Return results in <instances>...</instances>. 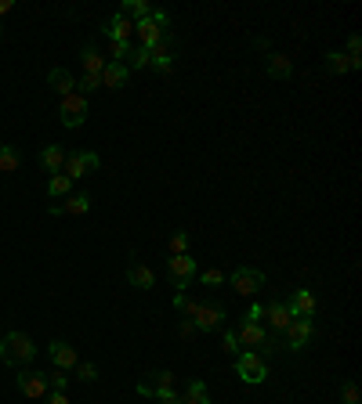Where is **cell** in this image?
<instances>
[{"label":"cell","mask_w":362,"mask_h":404,"mask_svg":"<svg viewBox=\"0 0 362 404\" xmlns=\"http://www.w3.org/2000/svg\"><path fill=\"white\" fill-rule=\"evenodd\" d=\"M196 336V325H192V318H185L181 321V339H192Z\"/></svg>","instance_id":"60d3db41"},{"label":"cell","mask_w":362,"mask_h":404,"mask_svg":"<svg viewBox=\"0 0 362 404\" xmlns=\"http://www.w3.org/2000/svg\"><path fill=\"white\" fill-rule=\"evenodd\" d=\"M188 242H192V235L188 231H174L167 238V249H170V256H181V253H188Z\"/></svg>","instance_id":"f546056e"},{"label":"cell","mask_w":362,"mask_h":404,"mask_svg":"<svg viewBox=\"0 0 362 404\" xmlns=\"http://www.w3.org/2000/svg\"><path fill=\"white\" fill-rule=\"evenodd\" d=\"M47 354H51V361H55L58 372H69V368H76V361H80V358H76V350L66 343V339H55V343L47 347Z\"/></svg>","instance_id":"2e32d148"},{"label":"cell","mask_w":362,"mask_h":404,"mask_svg":"<svg viewBox=\"0 0 362 404\" xmlns=\"http://www.w3.org/2000/svg\"><path fill=\"white\" fill-rule=\"evenodd\" d=\"M290 311H293V318H311L316 314V296H311V289H293V296H290Z\"/></svg>","instance_id":"e0dca14e"},{"label":"cell","mask_w":362,"mask_h":404,"mask_svg":"<svg viewBox=\"0 0 362 404\" xmlns=\"http://www.w3.org/2000/svg\"><path fill=\"white\" fill-rule=\"evenodd\" d=\"M33 358H37V347L26 332H8L4 339H0V361H4L8 368L22 372L26 365H33Z\"/></svg>","instance_id":"6da1fadb"},{"label":"cell","mask_w":362,"mask_h":404,"mask_svg":"<svg viewBox=\"0 0 362 404\" xmlns=\"http://www.w3.org/2000/svg\"><path fill=\"white\" fill-rule=\"evenodd\" d=\"M47 87H51L58 98H69V94L76 90V76L69 69H51L47 73Z\"/></svg>","instance_id":"ac0fdd59"},{"label":"cell","mask_w":362,"mask_h":404,"mask_svg":"<svg viewBox=\"0 0 362 404\" xmlns=\"http://www.w3.org/2000/svg\"><path fill=\"white\" fill-rule=\"evenodd\" d=\"M311 318H293L290 325H287V347L290 350H305L308 347V339H311Z\"/></svg>","instance_id":"4fadbf2b"},{"label":"cell","mask_w":362,"mask_h":404,"mask_svg":"<svg viewBox=\"0 0 362 404\" xmlns=\"http://www.w3.org/2000/svg\"><path fill=\"white\" fill-rule=\"evenodd\" d=\"M120 15H123V19H131V22H141V19H149V15H152V4H149V0H123Z\"/></svg>","instance_id":"d4e9b609"},{"label":"cell","mask_w":362,"mask_h":404,"mask_svg":"<svg viewBox=\"0 0 362 404\" xmlns=\"http://www.w3.org/2000/svg\"><path fill=\"white\" fill-rule=\"evenodd\" d=\"M76 376H80V383H94L98 379V368H94L91 361H76Z\"/></svg>","instance_id":"d590c367"},{"label":"cell","mask_w":362,"mask_h":404,"mask_svg":"<svg viewBox=\"0 0 362 404\" xmlns=\"http://www.w3.org/2000/svg\"><path fill=\"white\" fill-rule=\"evenodd\" d=\"M58 116H62V123H66L69 131H73V126H80V123L87 119V98L73 90L69 98H62V105H58Z\"/></svg>","instance_id":"ba28073f"},{"label":"cell","mask_w":362,"mask_h":404,"mask_svg":"<svg viewBox=\"0 0 362 404\" xmlns=\"http://www.w3.org/2000/svg\"><path fill=\"white\" fill-rule=\"evenodd\" d=\"M47 404H69V397H66V394H62V390H55L51 397H47Z\"/></svg>","instance_id":"7bdbcfd3"},{"label":"cell","mask_w":362,"mask_h":404,"mask_svg":"<svg viewBox=\"0 0 362 404\" xmlns=\"http://www.w3.org/2000/svg\"><path fill=\"white\" fill-rule=\"evenodd\" d=\"M225 350H228V354H239V343H235V332H225Z\"/></svg>","instance_id":"b9f144b4"},{"label":"cell","mask_w":362,"mask_h":404,"mask_svg":"<svg viewBox=\"0 0 362 404\" xmlns=\"http://www.w3.org/2000/svg\"><path fill=\"white\" fill-rule=\"evenodd\" d=\"M69 188H73V181L66 173H51V181H47V199H66Z\"/></svg>","instance_id":"4316f807"},{"label":"cell","mask_w":362,"mask_h":404,"mask_svg":"<svg viewBox=\"0 0 362 404\" xmlns=\"http://www.w3.org/2000/svg\"><path fill=\"white\" fill-rule=\"evenodd\" d=\"M19 394L22 397H47V372H33V368H22L19 372Z\"/></svg>","instance_id":"30bf717a"},{"label":"cell","mask_w":362,"mask_h":404,"mask_svg":"<svg viewBox=\"0 0 362 404\" xmlns=\"http://www.w3.org/2000/svg\"><path fill=\"white\" fill-rule=\"evenodd\" d=\"M149 66L160 69V73H170V69H174V51H170V44L149 47Z\"/></svg>","instance_id":"7402d4cb"},{"label":"cell","mask_w":362,"mask_h":404,"mask_svg":"<svg viewBox=\"0 0 362 404\" xmlns=\"http://www.w3.org/2000/svg\"><path fill=\"white\" fill-rule=\"evenodd\" d=\"M235 376H239L243 383H250V386H261L264 379H269V361L254 350H239L235 354Z\"/></svg>","instance_id":"7a4b0ae2"},{"label":"cell","mask_w":362,"mask_h":404,"mask_svg":"<svg viewBox=\"0 0 362 404\" xmlns=\"http://www.w3.org/2000/svg\"><path fill=\"white\" fill-rule=\"evenodd\" d=\"M199 282H203V285H225V274L210 267V271H203V274H199Z\"/></svg>","instance_id":"74e56055"},{"label":"cell","mask_w":362,"mask_h":404,"mask_svg":"<svg viewBox=\"0 0 362 404\" xmlns=\"http://www.w3.org/2000/svg\"><path fill=\"white\" fill-rule=\"evenodd\" d=\"M232 332H235V343H239V347H250V350H257L261 339L269 336V329L257 325V321H239V325H235Z\"/></svg>","instance_id":"7c38bea8"},{"label":"cell","mask_w":362,"mask_h":404,"mask_svg":"<svg viewBox=\"0 0 362 404\" xmlns=\"http://www.w3.org/2000/svg\"><path fill=\"white\" fill-rule=\"evenodd\" d=\"M326 73H334V76L352 73V58L344 55V51H329V55H326Z\"/></svg>","instance_id":"83f0119b"},{"label":"cell","mask_w":362,"mask_h":404,"mask_svg":"<svg viewBox=\"0 0 362 404\" xmlns=\"http://www.w3.org/2000/svg\"><path fill=\"white\" fill-rule=\"evenodd\" d=\"M123 66H127V73H131V69H149V51H145V47H134L131 58L123 61Z\"/></svg>","instance_id":"4dcf8cb0"},{"label":"cell","mask_w":362,"mask_h":404,"mask_svg":"<svg viewBox=\"0 0 362 404\" xmlns=\"http://www.w3.org/2000/svg\"><path fill=\"white\" fill-rule=\"evenodd\" d=\"M98 166H102V159L94 155V152H73L66 159V166H62V173H66L69 181H80V177H91Z\"/></svg>","instance_id":"52a82bcc"},{"label":"cell","mask_w":362,"mask_h":404,"mask_svg":"<svg viewBox=\"0 0 362 404\" xmlns=\"http://www.w3.org/2000/svg\"><path fill=\"white\" fill-rule=\"evenodd\" d=\"M275 350H279V332H269V336L261 339V347H257L254 354H261V358H272Z\"/></svg>","instance_id":"d6a6232c"},{"label":"cell","mask_w":362,"mask_h":404,"mask_svg":"<svg viewBox=\"0 0 362 404\" xmlns=\"http://www.w3.org/2000/svg\"><path fill=\"white\" fill-rule=\"evenodd\" d=\"M98 87H102V76H80L76 79V94H84V98L91 90H98Z\"/></svg>","instance_id":"e575fe53"},{"label":"cell","mask_w":362,"mask_h":404,"mask_svg":"<svg viewBox=\"0 0 362 404\" xmlns=\"http://www.w3.org/2000/svg\"><path fill=\"white\" fill-rule=\"evenodd\" d=\"M66 383H69L66 372H47V386H51V390H62V394H66Z\"/></svg>","instance_id":"8d00e7d4"},{"label":"cell","mask_w":362,"mask_h":404,"mask_svg":"<svg viewBox=\"0 0 362 404\" xmlns=\"http://www.w3.org/2000/svg\"><path fill=\"white\" fill-rule=\"evenodd\" d=\"M80 66H84V76H102V69L109 66V58H105L94 44H87L84 55H80Z\"/></svg>","instance_id":"ffe728a7"},{"label":"cell","mask_w":362,"mask_h":404,"mask_svg":"<svg viewBox=\"0 0 362 404\" xmlns=\"http://www.w3.org/2000/svg\"><path fill=\"white\" fill-rule=\"evenodd\" d=\"M11 8H15V4H11V0H0V15H8Z\"/></svg>","instance_id":"f6af8a7d"},{"label":"cell","mask_w":362,"mask_h":404,"mask_svg":"<svg viewBox=\"0 0 362 404\" xmlns=\"http://www.w3.org/2000/svg\"><path fill=\"white\" fill-rule=\"evenodd\" d=\"M174 307H178V311H181V314H192V307H196V300H188L185 293H178V296H174Z\"/></svg>","instance_id":"ab89813d"},{"label":"cell","mask_w":362,"mask_h":404,"mask_svg":"<svg viewBox=\"0 0 362 404\" xmlns=\"http://www.w3.org/2000/svg\"><path fill=\"white\" fill-rule=\"evenodd\" d=\"M127 282H131L134 289H152V285H156V274H152L149 264H141L138 256H134L131 267H127Z\"/></svg>","instance_id":"d6986e66"},{"label":"cell","mask_w":362,"mask_h":404,"mask_svg":"<svg viewBox=\"0 0 362 404\" xmlns=\"http://www.w3.org/2000/svg\"><path fill=\"white\" fill-rule=\"evenodd\" d=\"M127 66H120V61H109V66L102 69V87H109V90H120L123 84H127Z\"/></svg>","instance_id":"603a6c76"},{"label":"cell","mask_w":362,"mask_h":404,"mask_svg":"<svg viewBox=\"0 0 362 404\" xmlns=\"http://www.w3.org/2000/svg\"><path fill=\"white\" fill-rule=\"evenodd\" d=\"M341 404H359V383L355 379H344V386H341Z\"/></svg>","instance_id":"836d02e7"},{"label":"cell","mask_w":362,"mask_h":404,"mask_svg":"<svg viewBox=\"0 0 362 404\" xmlns=\"http://www.w3.org/2000/svg\"><path fill=\"white\" fill-rule=\"evenodd\" d=\"M192 325H196V332H217L225 325V303H217V300H207V303H199L196 300V307H192Z\"/></svg>","instance_id":"3957f363"},{"label":"cell","mask_w":362,"mask_h":404,"mask_svg":"<svg viewBox=\"0 0 362 404\" xmlns=\"http://www.w3.org/2000/svg\"><path fill=\"white\" fill-rule=\"evenodd\" d=\"M167 37H170V29H163V26H156L152 19H141V22H134V40H138V47H156V44H167Z\"/></svg>","instance_id":"9c48e42d"},{"label":"cell","mask_w":362,"mask_h":404,"mask_svg":"<svg viewBox=\"0 0 362 404\" xmlns=\"http://www.w3.org/2000/svg\"><path fill=\"white\" fill-rule=\"evenodd\" d=\"M66 159H69V152L62 148V144H47V148L40 152V166H44L47 173H62V166H66Z\"/></svg>","instance_id":"44dd1931"},{"label":"cell","mask_w":362,"mask_h":404,"mask_svg":"<svg viewBox=\"0 0 362 404\" xmlns=\"http://www.w3.org/2000/svg\"><path fill=\"white\" fill-rule=\"evenodd\" d=\"M228 285H232L239 296H257L261 289H264V274L254 271V267H235V271L228 274Z\"/></svg>","instance_id":"5b68a950"},{"label":"cell","mask_w":362,"mask_h":404,"mask_svg":"<svg viewBox=\"0 0 362 404\" xmlns=\"http://www.w3.org/2000/svg\"><path fill=\"white\" fill-rule=\"evenodd\" d=\"M261 318H264V303L254 300V303H250V311L243 314V321H257V325H261Z\"/></svg>","instance_id":"f35d334b"},{"label":"cell","mask_w":362,"mask_h":404,"mask_svg":"<svg viewBox=\"0 0 362 404\" xmlns=\"http://www.w3.org/2000/svg\"><path fill=\"white\" fill-rule=\"evenodd\" d=\"M22 163V155L19 148H11V144H0V173H15Z\"/></svg>","instance_id":"f1b7e54d"},{"label":"cell","mask_w":362,"mask_h":404,"mask_svg":"<svg viewBox=\"0 0 362 404\" xmlns=\"http://www.w3.org/2000/svg\"><path fill=\"white\" fill-rule=\"evenodd\" d=\"M91 209V195H66L62 202H51V217H62V213H69V217H80V213H87Z\"/></svg>","instance_id":"9a60e30c"},{"label":"cell","mask_w":362,"mask_h":404,"mask_svg":"<svg viewBox=\"0 0 362 404\" xmlns=\"http://www.w3.org/2000/svg\"><path fill=\"white\" fill-rule=\"evenodd\" d=\"M181 404H210L207 383H199V379L188 383V386H185V394H181Z\"/></svg>","instance_id":"484cf974"},{"label":"cell","mask_w":362,"mask_h":404,"mask_svg":"<svg viewBox=\"0 0 362 404\" xmlns=\"http://www.w3.org/2000/svg\"><path fill=\"white\" fill-rule=\"evenodd\" d=\"M131 51H134V44H109V61H127L131 58Z\"/></svg>","instance_id":"1f68e13d"},{"label":"cell","mask_w":362,"mask_h":404,"mask_svg":"<svg viewBox=\"0 0 362 404\" xmlns=\"http://www.w3.org/2000/svg\"><path fill=\"white\" fill-rule=\"evenodd\" d=\"M264 318H269V329L272 332H287V325L293 321V311L282 300H272V303H264Z\"/></svg>","instance_id":"5bb4252c"},{"label":"cell","mask_w":362,"mask_h":404,"mask_svg":"<svg viewBox=\"0 0 362 404\" xmlns=\"http://www.w3.org/2000/svg\"><path fill=\"white\" fill-rule=\"evenodd\" d=\"M170 390H174V372H149L145 379H138V394L141 397H167Z\"/></svg>","instance_id":"8992f818"},{"label":"cell","mask_w":362,"mask_h":404,"mask_svg":"<svg viewBox=\"0 0 362 404\" xmlns=\"http://www.w3.org/2000/svg\"><path fill=\"white\" fill-rule=\"evenodd\" d=\"M160 401H163V404H181V394L170 390V394H167V397H160Z\"/></svg>","instance_id":"ee69618b"},{"label":"cell","mask_w":362,"mask_h":404,"mask_svg":"<svg viewBox=\"0 0 362 404\" xmlns=\"http://www.w3.org/2000/svg\"><path fill=\"white\" fill-rule=\"evenodd\" d=\"M0 40H4V26H0Z\"/></svg>","instance_id":"bcb514c9"},{"label":"cell","mask_w":362,"mask_h":404,"mask_svg":"<svg viewBox=\"0 0 362 404\" xmlns=\"http://www.w3.org/2000/svg\"><path fill=\"white\" fill-rule=\"evenodd\" d=\"M102 33L109 37V44H134V22L131 19H123V15L116 11L113 19H109L102 26Z\"/></svg>","instance_id":"8fae6325"},{"label":"cell","mask_w":362,"mask_h":404,"mask_svg":"<svg viewBox=\"0 0 362 404\" xmlns=\"http://www.w3.org/2000/svg\"><path fill=\"white\" fill-rule=\"evenodd\" d=\"M264 69H269L272 79H290V76H293V61H290L287 55H269Z\"/></svg>","instance_id":"cb8c5ba5"},{"label":"cell","mask_w":362,"mask_h":404,"mask_svg":"<svg viewBox=\"0 0 362 404\" xmlns=\"http://www.w3.org/2000/svg\"><path fill=\"white\" fill-rule=\"evenodd\" d=\"M167 274H170V282H174L178 293H185V289L192 285V278H196V256H188V253L170 256V260H167Z\"/></svg>","instance_id":"277c9868"}]
</instances>
